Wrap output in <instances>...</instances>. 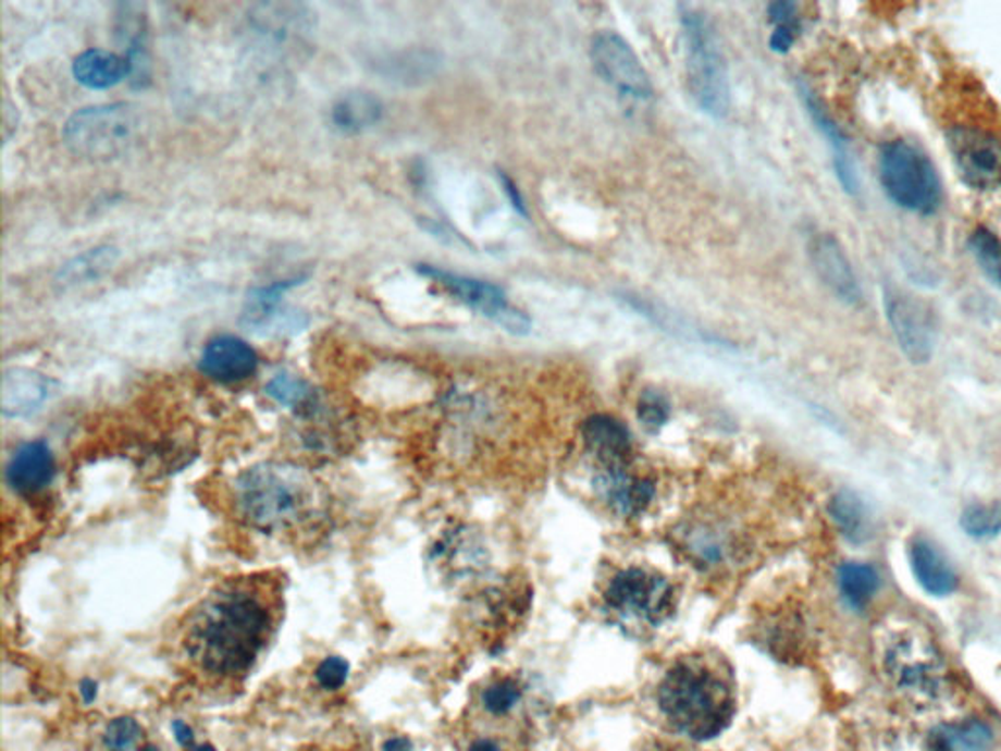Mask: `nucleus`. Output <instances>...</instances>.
I'll list each match as a JSON object with an SVG mask.
<instances>
[{"instance_id":"nucleus-36","label":"nucleus","mask_w":1001,"mask_h":751,"mask_svg":"<svg viewBox=\"0 0 1001 751\" xmlns=\"http://www.w3.org/2000/svg\"><path fill=\"white\" fill-rule=\"evenodd\" d=\"M173 732L174 736H176L178 743L188 746V743L193 742V730H190V726H188V724H184L183 721H176V723H173Z\"/></svg>"},{"instance_id":"nucleus-21","label":"nucleus","mask_w":1001,"mask_h":751,"mask_svg":"<svg viewBox=\"0 0 1001 751\" xmlns=\"http://www.w3.org/2000/svg\"><path fill=\"white\" fill-rule=\"evenodd\" d=\"M384 116V104L368 90H350L331 107V124L345 135H357L374 127Z\"/></svg>"},{"instance_id":"nucleus-22","label":"nucleus","mask_w":1001,"mask_h":751,"mask_svg":"<svg viewBox=\"0 0 1001 751\" xmlns=\"http://www.w3.org/2000/svg\"><path fill=\"white\" fill-rule=\"evenodd\" d=\"M583 434H585V443L589 448L597 454L603 466H618V464L626 463L632 444H630V434L620 421L607 415H595L585 423Z\"/></svg>"},{"instance_id":"nucleus-15","label":"nucleus","mask_w":1001,"mask_h":751,"mask_svg":"<svg viewBox=\"0 0 1001 751\" xmlns=\"http://www.w3.org/2000/svg\"><path fill=\"white\" fill-rule=\"evenodd\" d=\"M595 490L610 509L625 517L642 513L654 497L652 482L630 472L625 464L603 466L595 478Z\"/></svg>"},{"instance_id":"nucleus-35","label":"nucleus","mask_w":1001,"mask_h":751,"mask_svg":"<svg viewBox=\"0 0 1001 751\" xmlns=\"http://www.w3.org/2000/svg\"><path fill=\"white\" fill-rule=\"evenodd\" d=\"M769 16L777 26H790L796 22V4L775 2L769 7Z\"/></svg>"},{"instance_id":"nucleus-30","label":"nucleus","mask_w":1001,"mask_h":751,"mask_svg":"<svg viewBox=\"0 0 1001 751\" xmlns=\"http://www.w3.org/2000/svg\"><path fill=\"white\" fill-rule=\"evenodd\" d=\"M522 691L512 679H497L482 693L483 713L512 714L519 706Z\"/></svg>"},{"instance_id":"nucleus-25","label":"nucleus","mask_w":1001,"mask_h":751,"mask_svg":"<svg viewBox=\"0 0 1001 751\" xmlns=\"http://www.w3.org/2000/svg\"><path fill=\"white\" fill-rule=\"evenodd\" d=\"M829 513L831 517L836 520L839 530L843 532V537H848L851 542H863V540L868 537V510L865 507V503L858 500L857 495L853 492H839L838 495H833V500L829 503Z\"/></svg>"},{"instance_id":"nucleus-24","label":"nucleus","mask_w":1001,"mask_h":751,"mask_svg":"<svg viewBox=\"0 0 1001 751\" xmlns=\"http://www.w3.org/2000/svg\"><path fill=\"white\" fill-rule=\"evenodd\" d=\"M992 734L980 723L943 726L931 736V751H988Z\"/></svg>"},{"instance_id":"nucleus-28","label":"nucleus","mask_w":1001,"mask_h":751,"mask_svg":"<svg viewBox=\"0 0 1001 751\" xmlns=\"http://www.w3.org/2000/svg\"><path fill=\"white\" fill-rule=\"evenodd\" d=\"M964 532L973 539H993L1001 532L1000 503H974L961 517Z\"/></svg>"},{"instance_id":"nucleus-41","label":"nucleus","mask_w":1001,"mask_h":751,"mask_svg":"<svg viewBox=\"0 0 1001 751\" xmlns=\"http://www.w3.org/2000/svg\"><path fill=\"white\" fill-rule=\"evenodd\" d=\"M144 751H159V750H157V748H153V746H147V748H144Z\"/></svg>"},{"instance_id":"nucleus-12","label":"nucleus","mask_w":1001,"mask_h":751,"mask_svg":"<svg viewBox=\"0 0 1001 751\" xmlns=\"http://www.w3.org/2000/svg\"><path fill=\"white\" fill-rule=\"evenodd\" d=\"M591 59L598 75L622 95L634 98L652 97V81L642 61L622 36L615 32H598L591 41Z\"/></svg>"},{"instance_id":"nucleus-14","label":"nucleus","mask_w":1001,"mask_h":751,"mask_svg":"<svg viewBox=\"0 0 1001 751\" xmlns=\"http://www.w3.org/2000/svg\"><path fill=\"white\" fill-rule=\"evenodd\" d=\"M259 357L255 348L243 338L233 335H220L212 338L202 350L200 370L215 382L235 384L243 382L257 372Z\"/></svg>"},{"instance_id":"nucleus-2","label":"nucleus","mask_w":1001,"mask_h":751,"mask_svg":"<svg viewBox=\"0 0 1001 751\" xmlns=\"http://www.w3.org/2000/svg\"><path fill=\"white\" fill-rule=\"evenodd\" d=\"M235 510L269 534H304L328 517L329 497L313 473L289 463H259L233 483Z\"/></svg>"},{"instance_id":"nucleus-19","label":"nucleus","mask_w":1001,"mask_h":751,"mask_svg":"<svg viewBox=\"0 0 1001 751\" xmlns=\"http://www.w3.org/2000/svg\"><path fill=\"white\" fill-rule=\"evenodd\" d=\"M910 566L922 588L934 598H947L956 589V574L931 542L917 539L910 544Z\"/></svg>"},{"instance_id":"nucleus-40","label":"nucleus","mask_w":1001,"mask_h":751,"mask_svg":"<svg viewBox=\"0 0 1001 751\" xmlns=\"http://www.w3.org/2000/svg\"><path fill=\"white\" fill-rule=\"evenodd\" d=\"M188 751H215V748L206 743V746H196V748H190Z\"/></svg>"},{"instance_id":"nucleus-16","label":"nucleus","mask_w":1001,"mask_h":751,"mask_svg":"<svg viewBox=\"0 0 1001 751\" xmlns=\"http://www.w3.org/2000/svg\"><path fill=\"white\" fill-rule=\"evenodd\" d=\"M55 476V460L44 441L22 444L7 466V478L18 493L41 492Z\"/></svg>"},{"instance_id":"nucleus-5","label":"nucleus","mask_w":1001,"mask_h":751,"mask_svg":"<svg viewBox=\"0 0 1001 751\" xmlns=\"http://www.w3.org/2000/svg\"><path fill=\"white\" fill-rule=\"evenodd\" d=\"M878 178L882 190L905 212L931 216L943 198L941 178L934 161L905 139H894L880 147Z\"/></svg>"},{"instance_id":"nucleus-38","label":"nucleus","mask_w":1001,"mask_h":751,"mask_svg":"<svg viewBox=\"0 0 1001 751\" xmlns=\"http://www.w3.org/2000/svg\"><path fill=\"white\" fill-rule=\"evenodd\" d=\"M81 694H83L85 703H92L95 697H97V684L90 681V679H85V681L81 684Z\"/></svg>"},{"instance_id":"nucleus-39","label":"nucleus","mask_w":1001,"mask_h":751,"mask_svg":"<svg viewBox=\"0 0 1001 751\" xmlns=\"http://www.w3.org/2000/svg\"><path fill=\"white\" fill-rule=\"evenodd\" d=\"M503 184H505V193H507V196H509L510 200H512V206H515L517 210H520V212H524V208H522V200H520V194L517 193V188H515L512 183L507 181V178L503 181Z\"/></svg>"},{"instance_id":"nucleus-11","label":"nucleus","mask_w":1001,"mask_h":751,"mask_svg":"<svg viewBox=\"0 0 1001 751\" xmlns=\"http://www.w3.org/2000/svg\"><path fill=\"white\" fill-rule=\"evenodd\" d=\"M885 313L904 357L914 365L929 362L935 350V319L924 301L885 290Z\"/></svg>"},{"instance_id":"nucleus-34","label":"nucleus","mask_w":1001,"mask_h":751,"mask_svg":"<svg viewBox=\"0 0 1001 751\" xmlns=\"http://www.w3.org/2000/svg\"><path fill=\"white\" fill-rule=\"evenodd\" d=\"M796 39V24L790 26H777L770 36V48L779 53H787Z\"/></svg>"},{"instance_id":"nucleus-27","label":"nucleus","mask_w":1001,"mask_h":751,"mask_svg":"<svg viewBox=\"0 0 1001 751\" xmlns=\"http://www.w3.org/2000/svg\"><path fill=\"white\" fill-rule=\"evenodd\" d=\"M974 259L988 279L1001 288V242L1000 237L988 227H976L968 239Z\"/></svg>"},{"instance_id":"nucleus-20","label":"nucleus","mask_w":1001,"mask_h":751,"mask_svg":"<svg viewBox=\"0 0 1001 751\" xmlns=\"http://www.w3.org/2000/svg\"><path fill=\"white\" fill-rule=\"evenodd\" d=\"M73 75L83 87L107 90L132 75V65L125 56H116L104 49H88L75 59Z\"/></svg>"},{"instance_id":"nucleus-17","label":"nucleus","mask_w":1001,"mask_h":751,"mask_svg":"<svg viewBox=\"0 0 1001 751\" xmlns=\"http://www.w3.org/2000/svg\"><path fill=\"white\" fill-rule=\"evenodd\" d=\"M800 97L804 100V104L808 108V114L814 120V124L818 127L819 132L824 134V137L828 139V144L831 145V151H833V167H836V174H838L839 183L843 186V190L848 194L858 193V176L857 169H855V163H853V157H851V151H849L848 139L845 135L841 132L833 118L829 116L828 110L824 108V104L819 102L816 95L810 90L808 87H800Z\"/></svg>"},{"instance_id":"nucleus-37","label":"nucleus","mask_w":1001,"mask_h":751,"mask_svg":"<svg viewBox=\"0 0 1001 751\" xmlns=\"http://www.w3.org/2000/svg\"><path fill=\"white\" fill-rule=\"evenodd\" d=\"M384 751H411V742L407 738H390L384 743Z\"/></svg>"},{"instance_id":"nucleus-29","label":"nucleus","mask_w":1001,"mask_h":751,"mask_svg":"<svg viewBox=\"0 0 1001 751\" xmlns=\"http://www.w3.org/2000/svg\"><path fill=\"white\" fill-rule=\"evenodd\" d=\"M264 392L272 397L276 404L284 407H306L313 397L311 385L301 380L299 376L289 374V372H280L270 380Z\"/></svg>"},{"instance_id":"nucleus-10","label":"nucleus","mask_w":1001,"mask_h":751,"mask_svg":"<svg viewBox=\"0 0 1001 751\" xmlns=\"http://www.w3.org/2000/svg\"><path fill=\"white\" fill-rule=\"evenodd\" d=\"M427 279L434 280L443 286L454 298L460 299L466 306L480 311L485 318L493 319L501 328L507 329L515 335H524L530 331V319L524 311L510 306L503 290L482 282V280L466 279L446 270L434 269L429 264H421L419 269Z\"/></svg>"},{"instance_id":"nucleus-6","label":"nucleus","mask_w":1001,"mask_h":751,"mask_svg":"<svg viewBox=\"0 0 1001 751\" xmlns=\"http://www.w3.org/2000/svg\"><path fill=\"white\" fill-rule=\"evenodd\" d=\"M681 24L691 95L706 114L726 116L730 110V81L714 26L696 9H684Z\"/></svg>"},{"instance_id":"nucleus-13","label":"nucleus","mask_w":1001,"mask_h":751,"mask_svg":"<svg viewBox=\"0 0 1001 751\" xmlns=\"http://www.w3.org/2000/svg\"><path fill=\"white\" fill-rule=\"evenodd\" d=\"M808 249L821 284L843 304L858 306L863 301V288L841 243L829 233H818L812 237Z\"/></svg>"},{"instance_id":"nucleus-18","label":"nucleus","mask_w":1001,"mask_h":751,"mask_svg":"<svg viewBox=\"0 0 1001 751\" xmlns=\"http://www.w3.org/2000/svg\"><path fill=\"white\" fill-rule=\"evenodd\" d=\"M51 394L46 376L28 368H10L2 378V411L9 417H26L38 411Z\"/></svg>"},{"instance_id":"nucleus-7","label":"nucleus","mask_w":1001,"mask_h":751,"mask_svg":"<svg viewBox=\"0 0 1001 751\" xmlns=\"http://www.w3.org/2000/svg\"><path fill=\"white\" fill-rule=\"evenodd\" d=\"M885 669L892 684L907 693L931 697L944 684L943 657L934 642L922 632L905 630L890 642L885 655Z\"/></svg>"},{"instance_id":"nucleus-31","label":"nucleus","mask_w":1001,"mask_h":751,"mask_svg":"<svg viewBox=\"0 0 1001 751\" xmlns=\"http://www.w3.org/2000/svg\"><path fill=\"white\" fill-rule=\"evenodd\" d=\"M141 740V726L129 716H120L108 724L104 746L108 751H134Z\"/></svg>"},{"instance_id":"nucleus-32","label":"nucleus","mask_w":1001,"mask_h":751,"mask_svg":"<svg viewBox=\"0 0 1001 751\" xmlns=\"http://www.w3.org/2000/svg\"><path fill=\"white\" fill-rule=\"evenodd\" d=\"M638 417L647 429H659L669 419V404L657 392H645L638 404Z\"/></svg>"},{"instance_id":"nucleus-1","label":"nucleus","mask_w":1001,"mask_h":751,"mask_svg":"<svg viewBox=\"0 0 1001 751\" xmlns=\"http://www.w3.org/2000/svg\"><path fill=\"white\" fill-rule=\"evenodd\" d=\"M282 608L284 581L276 571L225 579L186 618L184 652L202 674L243 677L272 640Z\"/></svg>"},{"instance_id":"nucleus-26","label":"nucleus","mask_w":1001,"mask_h":751,"mask_svg":"<svg viewBox=\"0 0 1001 751\" xmlns=\"http://www.w3.org/2000/svg\"><path fill=\"white\" fill-rule=\"evenodd\" d=\"M839 589L851 607L863 608L875 598L878 574L868 564H843L838 574Z\"/></svg>"},{"instance_id":"nucleus-8","label":"nucleus","mask_w":1001,"mask_h":751,"mask_svg":"<svg viewBox=\"0 0 1001 751\" xmlns=\"http://www.w3.org/2000/svg\"><path fill=\"white\" fill-rule=\"evenodd\" d=\"M947 141L966 186L980 193L1000 190L1001 139L998 135L973 125H959L949 132Z\"/></svg>"},{"instance_id":"nucleus-23","label":"nucleus","mask_w":1001,"mask_h":751,"mask_svg":"<svg viewBox=\"0 0 1001 751\" xmlns=\"http://www.w3.org/2000/svg\"><path fill=\"white\" fill-rule=\"evenodd\" d=\"M116 247H97L88 249L87 253L78 255L73 260H69L63 269L59 270V282L65 286H77V284H88L92 280H98L102 274L116 264Z\"/></svg>"},{"instance_id":"nucleus-4","label":"nucleus","mask_w":1001,"mask_h":751,"mask_svg":"<svg viewBox=\"0 0 1001 751\" xmlns=\"http://www.w3.org/2000/svg\"><path fill=\"white\" fill-rule=\"evenodd\" d=\"M145 118L129 102L83 108L63 125V141L88 161H112L141 141Z\"/></svg>"},{"instance_id":"nucleus-3","label":"nucleus","mask_w":1001,"mask_h":751,"mask_svg":"<svg viewBox=\"0 0 1001 751\" xmlns=\"http://www.w3.org/2000/svg\"><path fill=\"white\" fill-rule=\"evenodd\" d=\"M665 721L693 740L722 734L736 713L732 681L718 660L691 655L665 674L657 693Z\"/></svg>"},{"instance_id":"nucleus-9","label":"nucleus","mask_w":1001,"mask_h":751,"mask_svg":"<svg viewBox=\"0 0 1001 751\" xmlns=\"http://www.w3.org/2000/svg\"><path fill=\"white\" fill-rule=\"evenodd\" d=\"M607 601L622 615L659 625L673 611L675 595L667 579L645 569L632 568L620 571L610 581Z\"/></svg>"},{"instance_id":"nucleus-33","label":"nucleus","mask_w":1001,"mask_h":751,"mask_svg":"<svg viewBox=\"0 0 1001 751\" xmlns=\"http://www.w3.org/2000/svg\"><path fill=\"white\" fill-rule=\"evenodd\" d=\"M316 677H318V684L321 685L323 689H328V691H337L343 685L347 684V660L337 657V655L325 657V660L319 664Z\"/></svg>"}]
</instances>
